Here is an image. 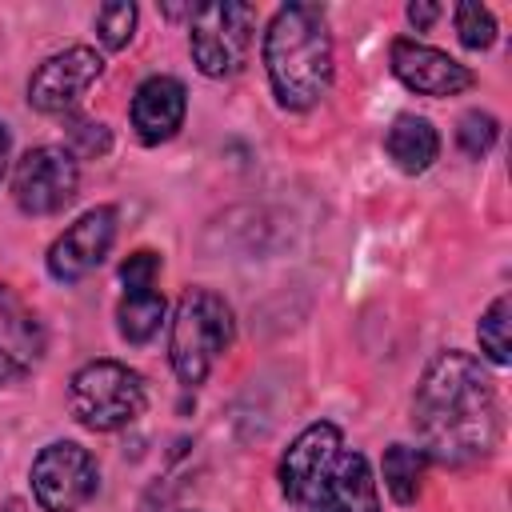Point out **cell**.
I'll use <instances>...</instances> for the list:
<instances>
[{
	"label": "cell",
	"instance_id": "obj_21",
	"mask_svg": "<svg viewBox=\"0 0 512 512\" xmlns=\"http://www.w3.org/2000/svg\"><path fill=\"white\" fill-rule=\"evenodd\" d=\"M496 132H500L496 116H488V112H464L460 124H456V144H460L464 156L480 160L496 144Z\"/></svg>",
	"mask_w": 512,
	"mask_h": 512
},
{
	"label": "cell",
	"instance_id": "obj_1",
	"mask_svg": "<svg viewBox=\"0 0 512 512\" xmlns=\"http://www.w3.org/2000/svg\"><path fill=\"white\" fill-rule=\"evenodd\" d=\"M412 424L420 436V452L464 468L492 456L500 440V400L484 364L460 348L436 352L416 384Z\"/></svg>",
	"mask_w": 512,
	"mask_h": 512
},
{
	"label": "cell",
	"instance_id": "obj_9",
	"mask_svg": "<svg viewBox=\"0 0 512 512\" xmlns=\"http://www.w3.org/2000/svg\"><path fill=\"white\" fill-rule=\"evenodd\" d=\"M104 56L88 44H72L56 56H48L32 76H28V104L44 116H64L80 104V96L100 80Z\"/></svg>",
	"mask_w": 512,
	"mask_h": 512
},
{
	"label": "cell",
	"instance_id": "obj_5",
	"mask_svg": "<svg viewBox=\"0 0 512 512\" xmlns=\"http://www.w3.org/2000/svg\"><path fill=\"white\" fill-rule=\"evenodd\" d=\"M252 36H256V8L244 0H216L192 8V32H188L192 64L212 80H224L244 68L252 52Z\"/></svg>",
	"mask_w": 512,
	"mask_h": 512
},
{
	"label": "cell",
	"instance_id": "obj_3",
	"mask_svg": "<svg viewBox=\"0 0 512 512\" xmlns=\"http://www.w3.org/2000/svg\"><path fill=\"white\" fill-rule=\"evenodd\" d=\"M232 308L212 288H188L176 300L172 328H168V360L180 384H204L212 364L232 344Z\"/></svg>",
	"mask_w": 512,
	"mask_h": 512
},
{
	"label": "cell",
	"instance_id": "obj_2",
	"mask_svg": "<svg viewBox=\"0 0 512 512\" xmlns=\"http://www.w3.org/2000/svg\"><path fill=\"white\" fill-rule=\"evenodd\" d=\"M268 84L288 112L316 108L332 88V32L316 4H284L264 32Z\"/></svg>",
	"mask_w": 512,
	"mask_h": 512
},
{
	"label": "cell",
	"instance_id": "obj_17",
	"mask_svg": "<svg viewBox=\"0 0 512 512\" xmlns=\"http://www.w3.org/2000/svg\"><path fill=\"white\" fill-rule=\"evenodd\" d=\"M424 468H428V456L412 444H392L384 452V488L396 504H416L420 488H424Z\"/></svg>",
	"mask_w": 512,
	"mask_h": 512
},
{
	"label": "cell",
	"instance_id": "obj_4",
	"mask_svg": "<svg viewBox=\"0 0 512 512\" xmlns=\"http://www.w3.org/2000/svg\"><path fill=\"white\" fill-rule=\"evenodd\" d=\"M144 380L136 368L120 360H88L68 380V408L88 432H116L140 420L144 412Z\"/></svg>",
	"mask_w": 512,
	"mask_h": 512
},
{
	"label": "cell",
	"instance_id": "obj_6",
	"mask_svg": "<svg viewBox=\"0 0 512 512\" xmlns=\"http://www.w3.org/2000/svg\"><path fill=\"white\" fill-rule=\"evenodd\" d=\"M80 188V164L72 148L36 144L12 168V200L28 216H52L72 204Z\"/></svg>",
	"mask_w": 512,
	"mask_h": 512
},
{
	"label": "cell",
	"instance_id": "obj_10",
	"mask_svg": "<svg viewBox=\"0 0 512 512\" xmlns=\"http://www.w3.org/2000/svg\"><path fill=\"white\" fill-rule=\"evenodd\" d=\"M116 240V208L100 204L88 208L80 220H72L48 248V276L60 284H76L88 272H96Z\"/></svg>",
	"mask_w": 512,
	"mask_h": 512
},
{
	"label": "cell",
	"instance_id": "obj_13",
	"mask_svg": "<svg viewBox=\"0 0 512 512\" xmlns=\"http://www.w3.org/2000/svg\"><path fill=\"white\" fill-rule=\"evenodd\" d=\"M188 112V92L176 76H148L132 92V128L140 144H164L180 132Z\"/></svg>",
	"mask_w": 512,
	"mask_h": 512
},
{
	"label": "cell",
	"instance_id": "obj_20",
	"mask_svg": "<svg viewBox=\"0 0 512 512\" xmlns=\"http://www.w3.org/2000/svg\"><path fill=\"white\" fill-rule=\"evenodd\" d=\"M452 20H456V36H460L464 48H472V52L492 48V40H496V20H492V12H488L484 4H456Z\"/></svg>",
	"mask_w": 512,
	"mask_h": 512
},
{
	"label": "cell",
	"instance_id": "obj_22",
	"mask_svg": "<svg viewBox=\"0 0 512 512\" xmlns=\"http://www.w3.org/2000/svg\"><path fill=\"white\" fill-rule=\"evenodd\" d=\"M68 140L80 148V156H104L108 144H112V136H108V128L100 120H72L68 124Z\"/></svg>",
	"mask_w": 512,
	"mask_h": 512
},
{
	"label": "cell",
	"instance_id": "obj_11",
	"mask_svg": "<svg viewBox=\"0 0 512 512\" xmlns=\"http://www.w3.org/2000/svg\"><path fill=\"white\" fill-rule=\"evenodd\" d=\"M388 60H392V76L408 92H416V96L444 100V96H460V92H468L476 84V76H472L468 64H460L456 56H448V52H440L432 44L408 40V36L392 40Z\"/></svg>",
	"mask_w": 512,
	"mask_h": 512
},
{
	"label": "cell",
	"instance_id": "obj_12",
	"mask_svg": "<svg viewBox=\"0 0 512 512\" xmlns=\"http://www.w3.org/2000/svg\"><path fill=\"white\" fill-rule=\"evenodd\" d=\"M44 352V328L40 316L32 312V304L0 284V384L24 376Z\"/></svg>",
	"mask_w": 512,
	"mask_h": 512
},
{
	"label": "cell",
	"instance_id": "obj_24",
	"mask_svg": "<svg viewBox=\"0 0 512 512\" xmlns=\"http://www.w3.org/2000/svg\"><path fill=\"white\" fill-rule=\"evenodd\" d=\"M8 152H12V132H8V124L0 120V180H4V172H8Z\"/></svg>",
	"mask_w": 512,
	"mask_h": 512
},
{
	"label": "cell",
	"instance_id": "obj_14",
	"mask_svg": "<svg viewBox=\"0 0 512 512\" xmlns=\"http://www.w3.org/2000/svg\"><path fill=\"white\" fill-rule=\"evenodd\" d=\"M320 512H380V488L360 452H340L320 500Z\"/></svg>",
	"mask_w": 512,
	"mask_h": 512
},
{
	"label": "cell",
	"instance_id": "obj_16",
	"mask_svg": "<svg viewBox=\"0 0 512 512\" xmlns=\"http://www.w3.org/2000/svg\"><path fill=\"white\" fill-rule=\"evenodd\" d=\"M164 324V296L156 284H124L116 304V328L128 344H148Z\"/></svg>",
	"mask_w": 512,
	"mask_h": 512
},
{
	"label": "cell",
	"instance_id": "obj_18",
	"mask_svg": "<svg viewBox=\"0 0 512 512\" xmlns=\"http://www.w3.org/2000/svg\"><path fill=\"white\" fill-rule=\"evenodd\" d=\"M508 324H512V300H508V296H496V300L488 304V312L480 316V324H476L480 352H484L492 364H508V360H512V336H508Z\"/></svg>",
	"mask_w": 512,
	"mask_h": 512
},
{
	"label": "cell",
	"instance_id": "obj_7",
	"mask_svg": "<svg viewBox=\"0 0 512 512\" xmlns=\"http://www.w3.org/2000/svg\"><path fill=\"white\" fill-rule=\"evenodd\" d=\"M100 484V468L76 440H52L32 460V496L44 512H80Z\"/></svg>",
	"mask_w": 512,
	"mask_h": 512
},
{
	"label": "cell",
	"instance_id": "obj_8",
	"mask_svg": "<svg viewBox=\"0 0 512 512\" xmlns=\"http://www.w3.org/2000/svg\"><path fill=\"white\" fill-rule=\"evenodd\" d=\"M340 452L344 448H340L336 424H328V420L308 424L280 456V492L292 504L320 512V500H324V488H328V476H332V464Z\"/></svg>",
	"mask_w": 512,
	"mask_h": 512
},
{
	"label": "cell",
	"instance_id": "obj_19",
	"mask_svg": "<svg viewBox=\"0 0 512 512\" xmlns=\"http://www.w3.org/2000/svg\"><path fill=\"white\" fill-rule=\"evenodd\" d=\"M136 32V4L128 0H112V4H100L96 8V36L104 48H124Z\"/></svg>",
	"mask_w": 512,
	"mask_h": 512
},
{
	"label": "cell",
	"instance_id": "obj_15",
	"mask_svg": "<svg viewBox=\"0 0 512 512\" xmlns=\"http://www.w3.org/2000/svg\"><path fill=\"white\" fill-rule=\"evenodd\" d=\"M384 152L392 156V164L408 176H420L436 164L440 156V132L432 128V120L416 116V112H404L392 120L388 136H384Z\"/></svg>",
	"mask_w": 512,
	"mask_h": 512
},
{
	"label": "cell",
	"instance_id": "obj_23",
	"mask_svg": "<svg viewBox=\"0 0 512 512\" xmlns=\"http://www.w3.org/2000/svg\"><path fill=\"white\" fill-rule=\"evenodd\" d=\"M436 16H440V8H436V4H424V0H420V4H408V24H412L416 32L432 28V20H436Z\"/></svg>",
	"mask_w": 512,
	"mask_h": 512
}]
</instances>
